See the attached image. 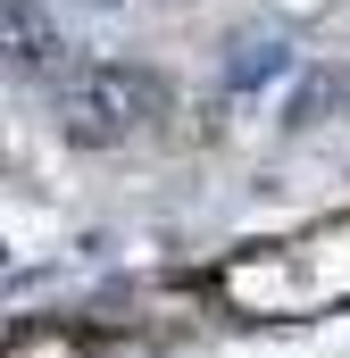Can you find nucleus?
I'll list each match as a JSON object with an SVG mask.
<instances>
[{"label": "nucleus", "mask_w": 350, "mask_h": 358, "mask_svg": "<svg viewBox=\"0 0 350 358\" xmlns=\"http://www.w3.org/2000/svg\"><path fill=\"white\" fill-rule=\"evenodd\" d=\"M0 67L25 84H67V34L42 0H0Z\"/></svg>", "instance_id": "obj_2"}, {"label": "nucleus", "mask_w": 350, "mask_h": 358, "mask_svg": "<svg viewBox=\"0 0 350 358\" xmlns=\"http://www.w3.org/2000/svg\"><path fill=\"white\" fill-rule=\"evenodd\" d=\"M159 108H167V84H159L150 67L92 59V67H76V76L59 84V134H67L76 150H117V142H134Z\"/></svg>", "instance_id": "obj_1"}, {"label": "nucleus", "mask_w": 350, "mask_h": 358, "mask_svg": "<svg viewBox=\"0 0 350 358\" xmlns=\"http://www.w3.org/2000/svg\"><path fill=\"white\" fill-rule=\"evenodd\" d=\"M284 67H292V42H284V34H242V42L225 50V84L234 92L267 84V76H284Z\"/></svg>", "instance_id": "obj_3"}, {"label": "nucleus", "mask_w": 350, "mask_h": 358, "mask_svg": "<svg viewBox=\"0 0 350 358\" xmlns=\"http://www.w3.org/2000/svg\"><path fill=\"white\" fill-rule=\"evenodd\" d=\"M84 8H117V0H84Z\"/></svg>", "instance_id": "obj_5"}, {"label": "nucleus", "mask_w": 350, "mask_h": 358, "mask_svg": "<svg viewBox=\"0 0 350 358\" xmlns=\"http://www.w3.org/2000/svg\"><path fill=\"white\" fill-rule=\"evenodd\" d=\"M334 108L350 117V67H334Z\"/></svg>", "instance_id": "obj_4"}]
</instances>
